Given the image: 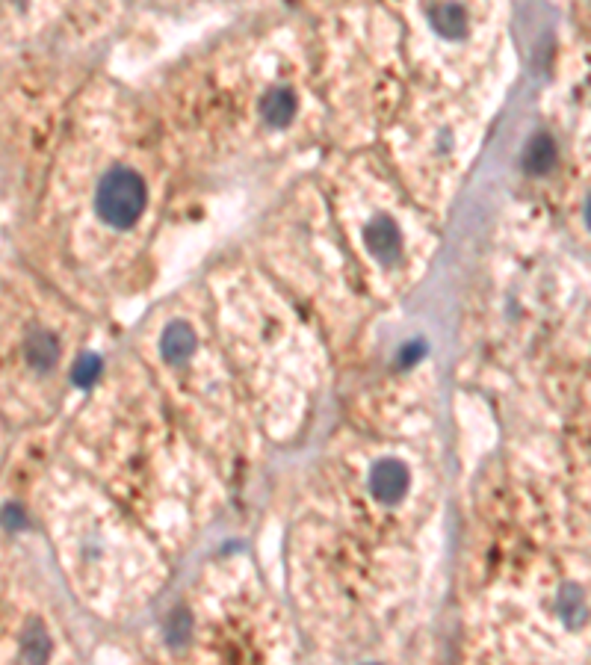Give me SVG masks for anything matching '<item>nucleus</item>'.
<instances>
[{"mask_svg": "<svg viewBox=\"0 0 591 665\" xmlns=\"http://www.w3.org/2000/svg\"><path fill=\"white\" fill-rule=\"evenodd\" d=\"M148 204V190L145 181L133 172V169H110L101 184H98V196H95V210L98 216L110 225V228H131L136 219L142 216Z\"/></svg>", "mask_w": 591, "mask_h": 665, "instance_id": "1", "label": "nucleus"}, {"mask_svg": "<svg viewBox=\"0 0 591 665\" xmlns=\"http://www.w3.org/2000/svg\"><path fill=\"white\" fill-rule=\"evenodd\" d=\"M408 485H411L408 467L402 465V462H396V459L379 462V465L373 467V473H370V491H373V497L382 500V503L402 500L405 491H408Z\"/></svg>", "mask_w": 591, "mask_h": 665, "instance_id": "2", "label": "nucleus"}, {"mask_svg": "<svg viewBox=\"0 0 591 665\" xmlns=\"http://www.w3.org/2000/svg\"><path fill=\"white\" fill-rule=\"evenodd\" d=\"M364 240H367V249L373 252V258H379V261H385V264L394 261L396 255H399V246H402L399 228L394 225V219H388V216H376V219L367 225Z\"/></svg>", "mask_w": 591, "mask_h": 665, "instance_id": "3", "label": "nucleus"}, {"mask_svg": "<svg viewBox=\"0 0 591 665\" xmlns=\"http://www.w3.org/2000/svg\"><path fill=\"white\" fill-rule=\"evenodd\" d=\"M196 346V332H193L187 323H172V326L163 332V340H160V352H163L166 361H172V364L187 361V358L196 352Z\"/></svg>", "mask_w": 591, "mask_h": 665, "instance_id": "4", "label": "nucleus"}, {"mask_svg": "<svg viewBox=\"0 0 591 665\" xmlns=\"http://www.w3.org/2000/svg\"><path fill=\"white\" fill-rule=\"evenodd\" d=\"M261 116L272 128L290 125V119L296 116V95L290 89H269L261 101Z\"/></svg>", "mask_w": 591, "mask_h": 665, "instance_id": "5", "label": "nucleus"}, {"mask_svg": "<svg viewBox=\"0 0 591 665\" xmlns=\"http://www.w3.org/2000/svg\"><path fill=\"white\" fill-rule=\"evenodd\" d=\"M24 352H27V361L36 370H48V367H54V361L60 355V343H57V337L51 332L33 329V332L27 334V340H24Z\"/></svg>", "mask_w": 591, "mask_h": 665, "instance_id": "6", "label": "nucleus"}, {"mask_svg": "<svg viewBox=\"0 0 591 665\" xmlns=\"http://www.w3.org/2000/svg\"><path fill=\"white\" fill-rule=\"evenodd\" d=\"M432 27L444 36V39H461L467 33V12L461 3L444 0L432 9Z\"/></svg>", "mask_w": 591, "mask_h": 665, "instance_id": "7", "label": "nucleus"}, {"mask_svg": "<svg viewBox=\"0 0 591 665\" xmlns=\"http://www.w3.org/2000/svg\"><path fill=\"white\" fill-rule=\"evenodd\" d=\"M553 163H556V145H553V139H550L547 133L532 136L524 151L526 172H532V175H547V172L553 169Z\"/></svg>", "mask_w": 591, "mask_h": 665, "instance_id": "8", "label": "nucleus"}, {"mask_svg": "<svg viewBox=\"0 0 591 665\" xmlns=\"http://www.w3.org/2000/svg\"><path fill=\"white\" fill-rule=\"evenodd\" d=\"M71 376H74V382H77V385H92V382L101 376V358H98V355H92V352H89V355H83V358L74 364V373H71Z\"/></svg>", "mask_w": 591, "mask_h": 665, "instance_id": "9", "label": "nucleus"}]
</instances>
